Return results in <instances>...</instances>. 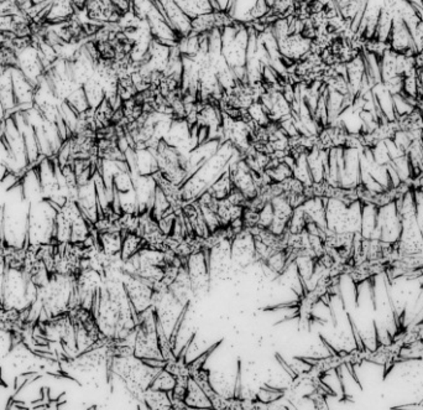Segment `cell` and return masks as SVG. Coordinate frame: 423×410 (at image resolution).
<instances>
[{
  "mask_svg": "<svg viewBox=\"0 0 423 410\" xmlns=\"http://www.w3.org/2000/svg\"><path fill=\"white\" fill-rule=\"evenodd\" d=\"M162 368L151 367L141 358L134 355L114 356L111 358V373L122 379L127 392L134 399L141 402L146 389L150 388L155 377Z\"/></svg>",
  "mask_w": 423,
  "mask_h": 410,
  "instance_id": "cell-1",
  "label": "cell"
},
{
  "mask_svg": "<svg viewBox=\"0 0 423 410\" xmlns=\"http://www.w3.org/2000/svg\"><path fill=\"white\" fill-rule=\"evenodd\" d=\"M59 210L46 198L30 203L27 219V245H51L55 240Z\"/></svg>",
  "mask_w": 423,
  "mask_h": 410,
  "instance_id": "cell-2",
  "label": "cell"
},
{
  "mask_svg": "<svg viewBox=\"0 0 423 410\" xmlns=\"http://www.w3.org/2000/svg\"><path fill=\"white\" fill-rule=\"evenodd\" d=\"M137 329L134 336V356L141 360H161L164 356L160 350L158 335V317L153 306L137 317Z\"/></svg>",
  "mask_w": 423,
  "mask_h": 410,
  "instance_id": "cell-3",
  "label": "cell"
},
{
  "mask_svg": "<svg viewBox=\"0 0 423 410\" xmlns=\"http://www.w3.org/2000/svg\"><path fill=\"white\" fill-rule=\"evenodd\" d=\"M361 207L360 200L348 205L338 198H327V229L333 233H360Z\"/></svg>",
  "mask_w": 423,
  "mask_h": 410,
  "instance_id": "cell-4",
  "label": "cell"
},
{
  "mask_svg": "<svg viewBox=\"0 0 423 410\" xmlns=\"http://www.w3.org/2000/svg\"><path fill=\"white\" fill-rule=\"evenodd\" d=\"M159 171L167 180L181 186L188 179V160L187 155L161 139L155 148Z\"/></svg>",
  "mask_w": 423,
  "mask_h": 410,
  "instance_id": "cell-5",
  "label": "cell"
},
{
  "mask_svg": "<svg viewBox=\"0 0 423 410\" xmlns=\"http://www.w3.org/2000/svg\"><path fill=\"white\" fill-rule=\"evenodd\" d=\"M401 229V216L398 213L395 201L377 206V222L375 233L371 240L395 245L400 240Z\"/></svg>",
  "mask_w": 423,
  "mask_h": 410,
  "instance_id": "cell-6",
  "label": "cell"
},
{
  "mask_svg": "<svg viewBox=\"0 0 423 410\" xmlns=\"http://www.w3.org/2000/svg\"><path fill=\"white\" fill-rule=\"evenodd\" d=\"M123 284L137 317L153 306V294H155L153 284L144 280L143 278L138 275H129V274H124Z\"/></svg>",
  "mask_w": 423,
  "mask_h": 410,
  "instance_id": "cell-7",
  "label": "cell"
},
{
  "mask_svg": "<svg viewBox=\"0 0 423 410\" xmlns=\"http://www.w3.org/2000/svg\"><path fill=\"white\" fill-rule=\"evenodd\" d=\"M187 271L190 275L195 298H201L202 295H204L208 292V289L211 288L208 257L203 250L196 251L188 257Z\"/></svg>",
  "mask_w": 423,
  "mask_h": 410,
  "instance_id": "cell-8",
  "label": "cell"
},
{
  "mask_svg": "<svg viewBox=\"0 0 423 410\" xmlns=\"http://www.w3.org/2000/svg\"><path fill=\"white\" fill-rule=\"evenodd\" d=\"M232 261L235 273L242 272L258 261L254 237L248 229H243L232 238Z\"/></svg>",
  "mask_w": 423,
  "mask_h": 410,
  "instance_id": "cell-9",
  "label": "cell"
},
{
  "mask_svg": "<svg viewBox=\"0 0 423 410\" xmlns=\"http://www.w3.org/2000/svg\"><path fill=\"white\" fill-rule=\"evenodd\" d=\"M15 53L16 67L20 69L34 85H39V82L45 76L46 69L43 66L40 51L37 50L34 41L25 48L18 50Z\"/></svg>",
  "mask_w": 423,
  "mask_h": 410,
  "instance_id": "cell-10",
  "label": "cell"
},
{
  "mask_svg": "<svg viewBox=\"0 0 423 410\" xmlns=\"http://www.w3.org/2000/svg\"><path fill=\"white\" fill-rule=\"evenodd\" d=\"M387 43L394 53L403 55H416L417 53L410 29L398 16L396 11H394V22Z\"/></svg>",
  "mask_w": 423,
  "mask_h": 410,
  "instance_id": "cell-11",
  "label": "cell"
},
{
  "mask_svg": "<svg viewBox=\"0 0 423 410\" xmlns=\"http://www.w3.org/2000/svg\"><path fill=\"white\" fill-rule=\"evenodd\" d=\"M11 72L18 111H27L34 107L35 103L36 86L34 85L16 66L11 67Z\"/></svg>",
  "mask_w": 423,
  "mask_h": 410,
  "instance_id": "cell-12",
  "label": "cell"
},
{
  "mask_svg": "<svg viewBox=\"0 0 423 410\" xmlns=\"http://www.w3.org/2000/svg\"><path fill=\"white\" fill-rule=\"evenodd\" d=\"M83 13L85 19L98 24H118L122 18L111 0H87Z\"/></svg>",
  "mask_w": 423,
  "mask_h": 410,
  "instance_id": "cell-13",
  "label": "cell"
},
{
  "mask_svg": "<svg viewBox=\"0 0 423 410\" xmlns=\"http://www.w3.org/2000/svg\"><path fill=\"white\" fill-rule=\"evenodd\" d=\"M164 8V13L169 25L175 30L179 38L182 39L188 36L192 32V19L182 11L176 0H162L160 1Z\"/></svg>",
  "mask_w": 423,
  "mask_h": 410,
  "instance_id": "cell-14",
  "label": "cell"
},
{
  "mask_svg": "<svg viewBox=\"0 0 423 410\" xmlns=\"http://www.w3.org/2000/svg\"><path fill=\"white\" fill-rule=\"evenodd\" d=\"M279 46V53L282 57L297 62L311 50L312 41L303 38L301 34H290L285 38L276 40Z\"/></svg>",
  "mask_w": 423,
  "mask_h": 410,
  "instance_id": "cell-15",
  "label": "cell"
},
{
  "mask_svg": "<svg viewBox=\"0 0 423 410\" xmlns=\"http://www.w3.org/2000/svg\"><path fill=\"white\" fill-rule=\"evenodd\" d=\"M181 211L185 217L187 237H197L201 240H207L211 235L209 231L207 228L201 208L196 201L183 203Z\"/></svg>",
  "mask_w": 423,
  "mask_h": 410,
  "instance_id": "cell-16",
  "label": "cell"
},
{
  "mask_svg": "<svg viewBox=\"0 0 423 410\" xmlns=\"http://www.w3.org/2000/svg\"><path fill=\"white\" fill-rule=\"evenodd\" d=\"M274 210V219L271 222L269 231L276 235H284L287 232V226L291 219L292 213L295 208L292 207L291 203L286 195H277L270 200Z\"/></svg>",
  "mask_w": 423,
  "mask_h": 410,
  "instance_id": "cell-17",
  "label": "cell"
},
{
  "mask_svg": "<svg viewBox=\"0 0 423 410\" xmlns=\"http://www.w3.org/2000/svg\"><path fill=\"white\" fill-rule=\"evenodd\" d=\"M76 201L78 203V207L81 208L85 219L90 221V224H95L99 219L101 211H99L93 179L85 185L78 186V193H77Z\"/></svg>",
  "mask_w": 423,
  "mask_h": 410,
  "instance_id": "cell-18",
  "label": "cell"
},
{
  "mask_svg": "<svg viewBox=\"0 0 423 410\" xmlns=\"http://www.w3.org/2000/svg\"><path fill=\"white\" fill-rule=\"evenodd\" d=\"M132 176L143 175L151 176L159 171V163L156 159L155 150L143 146L135 148L134 151V161L132 166Z\"/></svg>",
  "mask_w": 423,
  "mask_h": 410,
  "instance_id": "cell-19",
  "label": "cell"
},
{
  "mask_svg": "<svg viewBox=\"0 0 423 410\" xmlns=\"http://www.w3.org/2000/svg\"><path fill=\"white\" fill-rule=\"evenodd\" d=\"M196 203L201 208V212L203 214L204 222H206L207 228L209 231V235H213L219 229H222V222H221L217 212L218 200L213 198L209 192L206 191L197 198Z\"/></svg>",
  "mask_w": 423,
  "mask_h": 410,
  "instance_id": "cell-20",
  "label": "cell"
},
{
  "mask_svg": "<svg viewBox=\"0 0 423 410\" xmlns=\"http://www.w3.org/2000/svg\"><path fill=\"white\" fill-rule=\"evenodd\" d=\"M77 14L74 3L71 0H53L48 6L43 24L56 25L61 22H69Z\"/></svg>",
  "mask_w": 423,
  "mask_h": 410,
  "instance_id": "cell-21",
  "label": "cell"
},
{
  "mask_svg": "<svg viewBox=\"0 0 423 410\" xmlns=\"http://www.w3.org/2000/svg\"><path fill=\"white\" fill-rule=\"evenodd\" d=\"M347 71V80L349 85V93L353 97L359 95L360 88L363 85V81L366 77V66L363 53H360L355 59L352 60L348 64H345Z\"/></svg>",
  "mask_w": 423,
  "mask_h": 410,
  "instance_id": "cell-22",
  "label": "cell"
},
{
  "mask_svg": "<svg viewBox=\"0 0 423 410\" xmlns=\"http://www.w3.org/2000/svg\"><path fill=\"white\" fill-rule=\"evenodd\" d=\"M326 205H327V198H319V196L307 198L301 205L302 210L306 213L308 219L318 224L324 231H327Z\"/></svg>",
  "mask_w": 423,
  "mask_h": 410,
  "instance_id": "cell-23",
  "label": "cell"
},
{
  "mask_svg": "<svg viewBox=\"0 0 423 410\" xmlns=\"http://www.w3.org/2000/svg\"><path fill=\"white\" fill-rule=\"evenodd\" d=\"M0 101L6 108L8 116L18 111L11 67H3L0 69Z\"/></svg>",
  "mask_w": 423,
  "mask_h": 410,
  "instance_id": "cell-24",
  "label": "cell"
},
{
  "mask_svg": "<svg viewBox=\"0 0 423 410\" xmlns=\"http://www.w3.org/2000/svg\"><path fill=\"white\" fill-rule=\"evenodd\" d=\"M373 96L376 102V106L379 108L381 114L387 118V121L394 122L396 121V113L394 108V96L389 92L384 83H377L371 88Z\"/></svg>",
  "mask_w": 423,
  "mask_h": 410,
  "instance_id": "cell-25",
  "label": "cell"
},
{
  "mask_svg": "<svg viewBox=\"0 0 423 410\" xmlns=\"http://www.w3.org/2000/svg\"><path fill=\"white\" fill-rule=\"evenodd\" d=\"M185 403L188 408L197 409H211L213 408L212 402L204 390L200 387L195 379L190 377L187 383V393H186Z\"/></svg>",
  "mask_w": 423,
  "mask_h": 410,
  "instance_id": "cell-26",
  "label": "cell"
},
{
  "mask_svg": "<svg viewBox=\"0 0 423 410\" xmlns=\"http://www.w3.org/2000/svg\"><path fill=\"white\" fill-rule=\"evenodd\" d=\"M122 231H106L98 233V245L104 254L109 257L119 256L122 252Z\"/></svg>",
  "mask_w": 423,
  "mask_h": 410,
  "instance_id": "cell-27",
  "label": "cell"
},
{
  "mask_svg": "<svg viewBox=\"0 0 423 410\" xmlns=\"http://www.w3.org/2000/svg\"><path fill=\"white\" fill-rule=\"evenodd\" d=\"M177 3L190 19L212 11H221L217 0H179Z\"/></svg>",
  "mask_w": 423,
  "mask_h": 410,
  "instance_id": "cell-28",
  "label": "cell"
},
{
  "mask_svg": "<svg viewBox=\"0 0 423 410\" xmlns=\"http://www.w3.org/2000/svg\"><path fill=\"white\" fill-rule=\"evenodd\" d=\"M361 227L360 235L364 240H371L375 233L376 222H377V206L374 203H361Z\"/></svg>",
  "mask_w": 423,
  "mask_h": 410,
  "instance_id": "cell-29",
  "label": "cell"
},
{
  "mask_svg": "<svg viewBox=\"0 0 423 410\" xmlns=\"http://www.w3.org/2000/svg\"><path fill=\"white\" fill-rule=\"evenodd\" d=\"M243 206H239L232 203L229 198L219 200L218 201L217 212L221 222H222L223 228H227L235 219H242L244 212Z\"/></svg>",
  "mask_w": 423,
  "mask_h": 410,
  "instance_id": "cell-30",
  "label": "cell"
},
{
  "mask_svg": "<svg viewBox=\"0 0 423 410\" xmlns=\"http://www.w3.org/2000/svg\"><path fill=\"white\" fill-rule=\"evenodd\" d=\"M144 406L148 409H172V403L167 392L148 388L145 390L141 400Z\"/></svg>",
  "mask_w": 423,
  "mask_h": 410,
  "instance_id": "cell-31",
  "label": "cell"
},
{
  "mask_svg": "<svg viewBox=\"0 0 423 410\" xmlns=\"http://www.w3.org/2000/svg\"><path fill=\"white\" fill-rule=\"evenodd\" d=\"M233 182H232L230 171H229V166H228L227 169L223 171L221 175L218 176L216 182L208 187L207 191L209 192L213 198L219 201V200L227 198L233 192Z\"/></svg>",
  "mask_w": 423,
  "mask_h": 410,
  "instance_id": "cell-32",
  "label": "cell"
},
{
  "mask_svg": "<svg viewBox=\"0 0 423 410\" xmlns=\"http://www.w3.org/2000/svg\"><path fill=\"white\" fill-rule=\"evenodd\" d=\"M145 245H146L145 240L138 233H135V232H127V233H124L122 252H120L123 261H127L132 256H135L137 253L143 250Z\"/></svg>",
  "mask_w": 423,
  "mask_h": 410,
  "instance_id": "cell-33",
  "label": "cell"
},
{
  "mask_svg": "<svg viewBox=\"0 0 423 410\" xmlns=\"http://www.w3.org/2000/svg\"><path fill=\"white\" fill-rule=\"evenodd\" d=\"M82 88L85 91V97H87L92 109H95L106 98L104 88H103L101 82L98 81V78L95 76H93L92 78L87 81L85 85L82 86Z\"/></svg>",
  "mask_w": 423,
  "mask_h": 410,
  "instance_id": "cell-34",
  "label": "cell"
},
{
  "mask_svg": "<svg viewBox=\"0 0 423 410\" xmlns=\"http://www.w3.org/2000/svg\"><path fill=\"white\" fill-rule=\"evenodd\" d=\"M293 177H296L298 182L303 184V186L310 187L313 185L312 175L308 168V161H307V153H302L296 158V163L293 166Z\"/></svg>",
  "mask_w": 423,
  "mask_h": 410,
  "instance_id": "cell-35",
  "label": "cell"
},
{
  "mask_svg": "<svg viewBox=\"0 0 423 410\" xmlns=\"http://www.w3.org/2000/svg\"><path fill=\"white\" fill-rule=\"evenodd\" d=\"M64 102L74 109V112L78 113V114H82V113L92 109L90 107V103H88V100L85 97V91L82 88V86L76 87L74 91L71 92L67 98L64 100Z\"/></svg>",
  "mask_w": 423,
  "mask_h": 410,
  "instance_id": "cell-36",
  "label": "cell"
},
{
  "mask_svg": "<svg viewBox=\"0 0 423 410\" xmlns=\"http://www.w3.org/2000/svg\"><path fill=\"white\" fill-rule=\"evenodd\" d=\"M174 208L171 206L167 198L165 196L164 192L160 190L159 187H156V192H155V198H153V207L150 210V214L153 216V219L159 221L162 219L165 214L172 212Z\"/></svg>",
  "mask_w": 423,
  "mask_h": 410,
  "instance_id": "cell-37",
  "label": "cell"
},
{
  "mask_svg": "<svg viewBox=\"0 0 423 410\" xmlns=\"http://www.w3.org/2000/svg\"><path fill=\"white\" fill-rule=\"evenodd\" d=\"M114 111L116 109L113 108V106L106 98H104V101L102 102L101 104L95 108V123L97 130L111 125V118H113Z\"/></svg>",
  "mask_w": 423,
  "mask_h": 410,
  "instance_id": "cell-38",
  "label": "cell"
},
{
  "mask_svg": "<svg viewBox=\"0 0 423 410\" xmlns=\"http://www.w3.org/2000/svg\"><path fill=\"white\" fill-rule=\"evenodd\" d=\"M247 112H248V116L250 117V119H251L255 125H258V127H266V125L271 122L270 118H269V113L266 111V108L261 104V102H260L259 100L253 102V103L249 106Z\"/></svg>",
  "mask_w": 423,
  "mask_h": 410,
  "instance_id": "cell-39",
  "label": "cell"
},
{
  "mask_svg": "<svg viewBox=\"0 0 423 410\" xmlns=\"http://www.w3.org/2000/svg\"><path fill=\"white\" fill-rule=\"evenodd\" d=\"M176 382H177V379H176L175 376L169 372L166 368H162L159 374L153 379L150 388L159 389V390H164V392L169 393L172 389L175 388Z\"/></svg>",
  "mask_w": 423,
  "mask_h": 410,
  "instance_id": "cell-40",
  "label": "cell"
},
{
  "mask_svg": "<svg viewBox=\"0 0 423 410\" xmlns=\"http://www.w3.org/2000/svg\"><path fill=\"white\" fill-rule=\"evenodd\" d=\"M308 217L306 216L305 211L302 210L301 206L295 208L292 213L291 219L287 226V232L291 235H297L302 233L303 231H306V226L308 224Z\"/></svg>",
  "mask_w": 423,
  "mask_h": 410,
  "instance_id": "cell-41",
  "label": "cell"
},
{
  "mask_svg": "<svg viewBox=\"0 0 423 410\" xmlns=\"http://www.w3.org/2000/svg\"><path fill=\"white\" fill-rule=\"evenodd\" d=\"M402 95L411 98L413 101H417L418 97V78L417 71L412 74L403 76L402 81Z\"/></svg>",
  "mask_w": 423,
  "mask_h": 410,
  "instance_id": "cell-42",
  "label": "cell"
},
{
  "mask_svg": "<svg viewBox=\"0 0 423 410\" xmlns=\"http://www.w3.org/2000/svg\"><path fill=\"white\" fill-rule=\"evenodd\" d=\"M415 107H416V101H413L411 98H408L402 93L394 95V108H395L396 118L402 117L411 112Z\"/></svg>",
  "mask_w": 423,
  "mask_h": 410,
  "instance_id": "cell-43",
  "label": "cell"
},
{
  "mask_svg": "<svg viewBox=\"0 0 423 410\" xmlns=\"http://www.w3.org/2000/svg\"><path fill=\"white\" fill-rule=\"evenodd\" d=\"M370 149L376 164L387 166L391 163V158H390L389 151H387L385 142H377L375 145L371 146Z\"/></svg>",
  "mask_w": 423,
  "mask_h": 410,
  "instance_id": "cell-44",
  "label": "cell"
},
{
  "mask_svg": "<svg viewBox=\"0 0 423 410\" xmlns=\"http://www.w3.org/2000/svg\"><path fill=\"white\" fill-rule=\"evenodd\" d=\"M272 219H274V210H272V205L269 201L265 205L264 207L260 210L259 221H258L256 226H259L261 228L269 229Z\"/></svg>",
  "mask_w": 423,
  "mask_h": 410,
  "instance_id": "cell-45",
  "label": "cell"
},
{
  "mask_svg": "<svg viewBox=\"0 0 423 410\" xmlns=\"http://www.w3.org/2000/svg\"><path fill=\"white\" fill-rule=\"evenodd\" d=\"M176 219H177V212L172 211V212L165 214L162 219L158 221L159 224V228L166 237L171 235L172 231H174V226H175Z\"/></svg>",
  "mask_w": 423,
  "mask_h": 410,
  "instance_id": "cell-46",
  "label": "cell"
},
{
  "mask_svg": "<svg viewBox=\"0 0 423 410\" xmlns=\"http://www.w3.org/2000/svg\"><path fill=\"white\" fill-rule=\"evenodd\" d=\"M392 140H394V143H395L403 153L408 151L410 145H411V143L413 142L411 135H410L408 132L402 130V129L396 130V133L394 134V137H392Z\"/></svg>",
  "mask_w": 423,
  "mask_h": 410,
  "instance_id": "cell-47",
  "label": "cell"
},
{
  "mask_svg": "<svg viewBox=\"0 0 423 410\" xmlns=\"http://www.w3.org/2000/svg\"><path fill=\"white\" fill-rule=\"evenodd\" d=\"M71 1L74 3V8H76L77 13L85 11V3H87V0H71Z\"/></svg>",
  "mask_w": 423,
  "mask_h": 410,
  "instance_id": "cell-48",
  "label": "cell"
},
{
  "mask_svg": "<svg viewBox=\"0 0 423 410\" xmlns=\"http://www.w3.org/2000/svg\"><path fill=\"white\" fill-rule=\"evenodd\" d=\"M51 0H32V6H37V4H43V3H48Z\"/></svg>",
  "mask_w": 423,
  "mask_h": 410,
  "instance_id": "cell-49",
  "label": "cell"
},
{
  "mask_svg": "<svg viewBox=\"0 0 423 410\" xmlns=\"http://www.w3.org/2000/svg\"><path fill=\"white\" fill-rule=\"evenodd\" d=\"M422 170H423V161H422Z\"/></svg>",
  "mask_w": 423,
  "mask_h": 410,
  "instance_id": "cell-50",
  "label": "cell"
}]
</instances>
